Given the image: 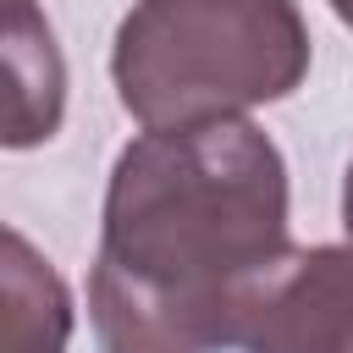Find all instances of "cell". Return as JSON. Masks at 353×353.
Listing matches in <instances>:
<instances>
[{
  "label": "cell",
  "instance_id": "52a82bcc",
  "mask_svg": "<svg viewBox=\"0 0 353 353\" xmlns=\"http://www.w3.org/2000/svg\"><path fill=\"white\" fill-rule=\"evenodd\" d=\"M325 6L336 11V22H342V28H353V0H325Z\"/></svg>",
  "mask_w": 353,
  "mask_h": 353
},
{
  "label": "cell",
  "instance_id": "5b68a950",
  "mask_svg": "<svg viewBox=\"0 0 353 353\" xmlns=\"http://www.w3.org/2000/svg\"><path fill=\"white\" fill-rule=\"evenodd\" d=\"M77 303L39 243L0 221V353H66Z\"/></svg>",
  "mask_w": 353,
  "mask_h": 353
},
{
  "label": "cell",
  "instance_id": "8992f818",
  "mask_svg": "<svg viewBox=\"0 0 353 353\" xmlns=\"http://www.w3.org/2000/svg\"><path fill=\"white\" fill-rule=\"evenodd\" d=\"M342 226H347V237H353V160H347V171H342Z\"/></svg>",
  "mask_w": 353,
  "mask_h": 353
},
{
  "label": "cell",
  "instance_id": "7a4b0ae2",
  "mask_svg": "<svg viewBox=\"0 0 353 353\" xmlns=\"http://www.w3.org/2000/svg\"><path fill=\"white\" fill-rule=\"evenodd\" d=\"M309 61L298 0H132L110 39L116 99L143 132L276 105L303 88Z\"/></svg>",
  "mask_w": 353,
  "mask_h": 353
},
{
  "label": "cell",
  "instance_id": "6da1fadb",
  "mask_svg": "<svg viewBox=\"0 0 353 353\" xmlns=\"http://www.w3.org/2000/svg\"><path fill=\"white\" fill-rule=\"evenodd\" d=\"M287 160L248 116L149 127L105 182L88 325L99 353H221L243 287L292 237Z\"/></svg>",
  "mask_w": 353,
  "mask_h": 353
},
{
  "label": "cell",
  "instance_id": "277c9868",
  "mask_svg": "<svg viewBox=\"0 0 353 353\" xmlns=\"http://www.w3.org/2000/svg\"><path fill=\"white\" fill-rule=\"evenodd\" d=\"M66 55L39 0H0V149H44L66 121Z\"/></svg>",
  "mask_w": 353,
  "mask_h": 353
},
{
  "label": "cell",
  "instance_id": "3957f363",
  "mask_svg": "<svg viewBox=\"0 0 353 353\" xmlns=\"http://www.w3.org/2000/svg\"><path fill=\"white\" fill-rule=\"evenodd\" d=\"M243 353H353V243L287 248L259 270L232 320Z\"/></svg>",
  "mask_w": 353,
  "mask_h": 353
}]
</instances>
